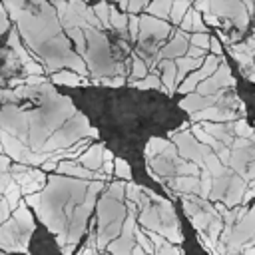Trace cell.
<instances>
[{
    "mask_svg": "<svg viewBox=\"0 0 255 255\" xmlns=\"http://www.w3.org/2000/svg\"><path fill=\"white\" fill-rule=\"evenodd\" d=\"M98 137V129L96 128H90L86 116L74 112L72 116V122L62 126V129L54 131L50 137H46L42 141V145L38 147V151H56V149H62V147H68L72 145L76 139L80 137Z\"/></svg>",
    "mask_w": 255,
    "mask_h": 255,
    "instance_id": "cell-1",
    "label": "cell"
},
{
    "mask_svg": "<svg viewBox=\"0 0 255 255\" xmlns=\"http://www.w3.org/2000/svg\"><path fill=\"white\" fill-rule=\"evenodd\" d=\"M12 179L18 183L20 187V193H34V191H40L46 183V175L42 169H32V165H26V163H10L8 167Z\"/></svg>",
    "mask_w": 255,
    "mask_h": 255,
    "instance_id": "cell-2",
    "label": "cell"
},
{
    "mask_svg": "<svg viewBox=\"0 0 255 255\" xmlns=\"http://www.w3.org/2000/svg\"><path fill=\"white\" fill-rule=\"evenodd\" d=\"M28 241L30 237L24 235L14 219H6L0 223V249L4 251H22L28 253Z\"/></svg>",
    "mask_w": 255,
    "mask_h": 255,
    "instance_id": "cell-3",
    "label": "cell"
},
{
    "mask_svg": "<svg viewBox=\"0 0 255 255\" xmlns=\"http://www.w3.org/2000/svg\"><path fill=\"white\" fill-rule=\"evenodd\" d=\"M191 122H233L237 116V112H233L231 108H223V106H207L203 110L191 112Z\"/></svg>",
    "mask_w": 255,
    "mask_h": 255,
    "instance_id": "cell-4",
    "label": "cell"
},
{
    "mask_svg": "<svg viewBox=\"0 0 255 255\" xmlns=\"http://www.w3.org/2000/svg\"><path fill=\"white\" fill-rule=\"evenodd\" d=\"M223 98V90L215 92V94H209V96H203V94H197V92H189L181 102H179V108H183L185 112H197V110H203L207 106H217L219 100Z\"/></svg>",
    "mask_w": 255,
    "mask_h": 255,
    "instance_id": "cell-5",
    "label": "cell"
},
{
    "mask_svg": "<svg viewBox=\"0 0 255 255\" xmlns=\"http://www.w3.org/2000/svg\"><path fill=\"white\" fill-rule=\"evenodd\" d=\"M151 34H153L155 40H161L163 36L169 34V24H165V22H161V20H155V18H151V16H141V18H139V32H137V36H139L141 42H143V40H147Z\"/></svg>",
    "mask_w": 255,
    "mask_h": 255,
    "instance_id": "cell-6",
    "label": "cell"
},
{
    "mask_svg": "<svg viewBox=\"0 0 255 255\" xmlns=\"http://www.w3.org/2000/svg\"><path fill=\"white\" fill-rule=\"evenodd\" d=\"M249 187V181H245L241 175L237 173H231L229 177V183H227V189H225V195H223V205L225 207H235L241 203V197H243V191Z\"/></svg>",
    "mask_w": 255,
    "mask_h": 255,
    "instance_id": "cell-7",
    "label": "cell"
},
{
    "mask_svg": "<svg viewBox=\"0 0 255 255\" xmlns=\"http://www.w3.org/2000/svg\"><path fill=\"white\" fill-rule=\"evenodd\" d=\"M104 143H90L78 157H76V161L80 163V165H84L86 169H92V171H96V169H100V165H102V153H104Z\"/></svg>",
    "mask_w": 255,
    "mask_h": 255,
    "instance_id": "cell-8",
    "label": "cell"
},
{
    "mask_svg": "<svg viewBox=\"0 0 255 255\" xmlns=\"http://www.w3.org/2000/svg\"><path fill=\"white\" fill-rule=\"evenodd\" d=\"M135 221H137L139 225H143V229L157 231V233L161 235L163 225H161V219H159V213H157V205H149V207H145V209L137 211Z\"/></svg>",
    "mask_w": 255,
    "mask_h": 255,
    "instance_id": "cell-9",
    "label": "cell"
},
{
    "mask_svg": "<svg viewBox=\"0 0 255 255\" xmlns=\"http://www.w3.org/2000/svg\"><path fill=\"white\" fill-rule=\"evenodd\" d=\"M185 48H187V34L183 32V30H179L177 34H175V38L163 48V50H159V54H157V60H161V58H177V56H183L185 54Z\"/></svg>",
    "mask_w": 255,
    "mask_h": 255,
    "instance_id": "cell-10",
    "label": "cell"
},
{
    "mask_svg": "<svg viewBox=\"0 0 255 255\" xmlns=\"http://www.w3.org/2000/svg\"><path fill=\"white\" fill-rule=\"evenodd\" d=\"M56 171L58 173H64V175H74V177H80V179H94V171L92 169H86L76 159L58 161L56 163Z\"/></svg>",
    "mask_w": 255,
    "mask_h": 255,
    "instance_id": "cell-11",
    "label": "cell"
},
{
    "mask_svg": "<svg viewBox=\"0 0 255 255\" xmlns=\"http://www.w3.org/2000/svg\"><path fill=\"white\" fill-rule=\"evenodd\" d=\"M157 66L163 70V76H161V86H165L163 90L167 94H173L175 92V74H177L175 62L171 58H161V62L157 60Z\"/></svg>",
    "mask_w": 255,
    "mask_h": 255,
    "instance_id": "cell-12",
    "label": "cell"
},
{
    "mask_svg": "<svg viewBox=\"0 0 255 255\" xmlns=\"http://www.w3.org/2000/svg\"><path fill=\"white\" fill-rule=\"evenodd\" d=\"M201 60H203V58H189V56H177V58H173L175 68H177V74H175V88H177V84H179L191 70H195V68L201 66Z\"/></svg>",
    "mask_w": 255,
    "mask_h": 255,
    "instance_id": "cell-13",
    "label": "cell"
},
{
    "mask_svg": "<svg viewBox=\"0 0 255 255\" xmlns=\"http://www.w3.org/2000/svg\"><path fill=\"white\" fill-rule=\"evenodd\" d=\"M52 82H54V84L72 86V88H76V86H88V84H92V82H88L86 78L78 76L76 72H56V74H52Z\"/></svg>",
    "mask_w": 255,
    "mask_h": 255,
    "instance_id": "cell-14",
    "label": "cell"
},
{
    "mask_svg": "<svg viewBox=\"0 0 255 255\" xmlns=\"http://www.w3.org/2000/svg\"><path fill=\"white\" fill-rule=\"evenodd\" d=\"M2 197L6 199V203H8V207H10V211L12 209H16V205L20 203V197H22V193H20V187H18V183L12 179L6 187H4V191H2Z\"/></svg>",
    "mask_w": 255,
    "mask_h": 255,
    "instance_id": "cell-15",
    "label": "cell"
},
{
    "mask_svg": "<svg viewBox=\"0 0 255 255\" xmlns=\"http://www.w3.org/2000/svg\"><path fill=\"white\" fill-rule=\"evenodd\" d=\"M8 44H10V48L16 52V56H18V60H20L22 64H26V62L32 60V58L28 56V52L22 48V44H20V36H18V32H16V28L10 30V40H8Z\"/></svg>",
    "mask_w": 255,
    "mask_h": 255,
    "instance_id": "cell-16",
    "label": "cell"
},
{
    "mask_svg": "<svg viewBox=\"0 0 255 255\" xmlns=\"http://www.w3.org/2000/svg\"><path fill=\"white\" fill-rule=\"evenodd\" d=\"M133 88H139V90H149V88H157V90H163L161 86V80L155 76V74H145L143 78L139 80H131L129 82Z\"/></svg>",
    "mask_w": 255,
    "mask_h": 255,
    "instance_id": "cell-17",
    "label": "cell"
},
{
    "mask_svg": "<svg viewBox=\"0 0 255 255\" xmlns=\"http://www.w3.org/2000/svg\"><path fill=\"white\" fill-rule=\"evenodd\" d=\"M189 8V0H171V6H169V20L173 24H179L181 16L185 14V10Z\"/></svg>",
    "mask_w": 255,
    "mask_h": 255,
    "instance_id": "cell-18",
    "label": "cell"
},
{
    "mask_svg": "<svg viewBox=\"0 0 255 255\" xmlns=\"http://www.w3.org/2000/svg\"><path fill=\"white\" fill-rule=\"evenodd\" d=\"M169 6H171V0H153L147 6V12L149 16H159L161 20H165L169 16Z\"/></svg>",
    "mask_w": 255,
    "mask_h": 255,
    "instance_id": "cell-19",
    "label": "cell"
},
{
    "mask_svg": "<svg viewBox=\"0 0 255 255\" xmlns=\"http://www.w3.org/2000/svg\"><path fill=\"white\" fill-rule=\"evenodd\" d=\"M167 143H169V139H165V137H151V139L145 143V159H147V157H153V155H157V153H161V151L167 147Z\"/></svg>",
    "mask_w": 255,
    "mask_h": 255,
    "instance_id": "cell-20",
    "label": "cell"
},
{
    "mask_svg": "<svg viewBox=\"0 0 255 255\" xmlns=\"http://www.w3.org/2000/svg\"><path fill=\"white\" fill-rule=\"evenodd\" d=\"M213 217H215L213 213H209V211H205V209H199V211L193 213L189 219H191V223H193V227H195L197 231H205V227L209 225V221H211Z\"/></svg>",
    "mask_w": 255,
    "mask_h": 255,
    "instance_id": "cell-21",
    "label": "cell"
},
{
    "mask_svg": "<svg viewBox=\"0 0 255 255\" xmlns=\"http://www.w3.org/2000/svg\"><path fill=\"white\" fill-rule=\"evenodd\" d=\"M108 22H110V28H116V30H126L128 16H126V14H120L116 8H108Z\"/></svg>",
    "mask_w": 255,
    "mask_h": 255,
    "instance_id": "cell-22",
    "label": "cell"
},
{
    "mask_svg": "<svg viewBox=\"0 0 255 255\" xmlns=\"http://www.w3.org/2000/svg\"><path fill=\"white\" fill-rule=\"evenodd\" d=\"M231 128H233V135H239V137H249V139H253V129H251V126L241 118H235L233 122H231Z\"/></svg>",
    "mask_w": 255,
    "mask_h": 255,
    "instance_id": "cell-23",
    "label": "cell"
},
{
    "mask_svg": "<svg viewBox=\"0 0 255 255\" xmlns=\"http://www.w3.org/2000/svg\"><path fill=\"white\" fill-rule=\"evenodd\" d=\"M68 32V36H72V40L76 42V48H78V52L82 54V56H86V34H84V28H68L66 30Z\"/></svg>",
    "mask_w": 255,
    "mask_h": 255,
    "instance_id": "cell-24",
    "label": "cell"
},
{
    "mask_svg": "<svg viewBox=\"0 0 255 255\" xmlns=\"http://www.w3.org/2000/svg\"><path fill=\"white\" fill-rule=\"evenodd\" d=\"M133 241L145 251V253H149V255H153V243L149 241V237L145 235V231L143 229H139L137 225H135V229H133Z\"/></svg>",
    "mask_w": 255,
    "mask_h": 255,
    "instance_id": "cell-25",
    "label": "cell"
},
{
    "mask_svg": "<svg viewBox=\"0 0 255 255\" xmlns=\"http://www.w3.org/2000/svg\"><path fill=\"white\" fill-rule=\"evenodd\" d=\"M114 173L120 177V179H124V181H128V179H131V167L128 165V161L126 159H116L114 161Z\"/></svg>",
    "mask_w": 255,
    "mask_h": 255,
    "instance_id": "cell-26",
    "label": "cell"
},
{
    "mask_svg": "<svg viewBox=\"0 0 255 255\" xmlns=\"http://www.w3.org/2000/svg\"><path fill=\"white\" fill-rule=\"evenodd\" d=\"M108 8H110V4L106 2V0H102V2H98L92 10H94V14L98 16V20L102 22V26L104 28H110V22H108Z\"/></svg>",
    "mask_w": 255,
    "mask_h": 255,
    "instance_id": "cell-27",
    "label": "cell"
},
{
    "mask_svg": "<svg viewBox=\"0 0 255 255\" xmlns=\"http://www.w3.org/2000/svg\"><path fill=\"white\" fill-rule=\"evenodd\" d=\"M153 255H183V251H181L179 247H175L173 243L163 241L161 245L153 247Z\"/></svg>",
    "mask_w": 255,
    "mask_h": 255,
    "instance_id": "cell-28",
    "label": "cell"
},
{
    "mask_svg": "<svg viewBox=\"0 0 255 255\" xmlns=\"http://www.w3.org/2000/svg\"><path fill=\"white\" fill-rule=\"evenodd\" d=\"M189 42H191L193 46H197V48L207 50V48H209V34H207V32H193L191 38H189Z\"/></svg>",
    "mask_w": 255,
    "mask_h": 255,
    "instance_id": "cell-29",
    "label": "cell"
},
{
    "mask_svg": "<svg viewBox=\"0 0 255 255\" xmlns=\"http://www.w3.org/2000/svg\"><path fill=\"white\" fill-rule=\"evenodd\" d=\"M145 74H147V66H145V62H143L141 58L133 56V70H131L133 80H139V78H143Z\"/></svg>",
    "mask_w": 255,
    "mask_h": 255,
    "instance_id": "cell-30",
    "label": "cell"
},
{
    "mask_svg": "<svg viewBox=\"0 0 255 255\" xmlns=\"http://www.w3.org/2000/svg\"><path fill=\"white\" fill-rule=\"evenodd\" d=\"M124 183H126L124 179L114 181L106 193H108V195H112V197H116V199H122V201H124Z\"/></svg>",
    "mask_w": 255,
    "mask_h": 255,
    "instance_id": "cell-31",
    "label": "cell"
},
{
    "mask_svg": "<svg viewBox=\"0 0 255 255\" xmlns=\"http://www.w3.org/2000/svg\"><path fill=\"white\" fill-rule=\"evenodd\" d=\"M191 22H193V8H187L185 14H183L181 20H179L181 30H183V32H189V30H191Z\"/></svg>",
    "mask_w": 255,
    "mask_h": 255,
    "instance_id": "cell-32",
    "label": "cell"
},
{
    "mask_svg": "<svg viewBox=\"0 0 255 255\" xmlns=\"http://www.w3.org/2000/svg\"><path fill=\"white\" fill-rule=\"evenodd\" d=\"M126 28H129V34H131V38H137V32H139V18H137L135 14H131V16L128 18V24H126Z\"/></svg>",
    "mask_w": 255,
    "mask_h": 255,
    "instance_id": "cell-33",
    "label": "cell"
},
{
    "mask_svg": "<svg viewBox=\"0 0 255 255\" xmlns=\"http://www.w3.org/2000/svg\"><path fill=\"white\" fill-rule=\"evenodd\" d=\"M98 84H104V86H110V88H120L126 84V80L122 76H116V78H102L98 80Z\"/></svg>",
    "mask_w": 255,
    "mask_h": 255,
    "instance_id": "cell-34",
    "label": "cell"
},
{
    "mask_svg": "<svg viewBox=\"0 0 255 255\" xmlns=\"http://www.w3.org/2000/svg\"><path fill=\"white\" fill-rule=\"evenodd\" d=\"M191 30L193 32H205V24L201 20V14L197 10H193V22H191Z\"/></svg>",
    "mask_w": 255,
    "mask_h": 255,
    "instance_id": "cell-35",
    "label": "cell"
},
{
    "mask_svg": "<svg viewBox=\"0 0 255 255\" xmlns=\"http://www.w3.org/2000/svg\"><path fill=\"white\" fill-rule=\"evenodd\" d=\"M203 54H205V50H203V48H197V46H193V44L185 48V56H189V58H205Z\"/></svg>",
    "mask_w": 255,
    "mask_h": 255,
    "instance_id": "cell-36",
    "label": "cell"
},
{
    "mask_svg": "<svg viewBox=\"0 0 255 255\" xmlns=\"http://www.w3.org/2000/svg\"><path fill=\"white\" fill-rule=\"evenodd\" d=\"M10 28V22H8V16H6V10L4 6L0 4V34H4L6 30Z\"/></svg>",
    "mask_w": 255,
    "mask_h": 255,
    "instance_id": "cell-37",
    "label": "cell"
},
{
    "mask_svg": "<svg viewBox=\"0 0 255 255\" xmlns=\"http://www.w3.org/2000/svg\"><path fill=\"white\" fill-rule=\"evenodd\" d=\"M209 48H211V52H213L215 56H221V54H223V48H221V42H219L217 38H211V36H209Z\"/></svg>",
    "mask_w": 255,
    "mask_h": 255,
    "instance_id": "cell-38",
    "label": "cell"
},
{
    "mask_svg": "<svg viewBox=\"0 0 255 255\" xmlns=\"http://www.w3.org/2000/svg\"><path fill=\"white\" fill-rule=\"evenodd\" d=\"M203 24H211V26H219V18L215 16V14H211V12H203Z\"/></svg>",
    "mask_w": 255,
    "mask_h": 255,
    "instance_id": "cell-39",
    "label": "cell"
},
{
    "mask_svg": "<svg viewBox=\"0 0 255 255\" xmlns=\"http://www.w3.org/2000/svg\"><path fill=\"white\" fill-rule=\"evenodd\" d=\"M193 10H197V12H209V0H193Z\"/></svg>",
    "mask_w": 255,
    "mask_h": 255,
    "instance_id": "cell-40",
    "label": "cell"
},
{
    "mask_svg": "<svg viewBox=\"0 0 255 255\" xmlns=\"http://www.w3.org/2000/svg\"><path fill=\"white\" fill-rule=\"evenodd\" d=\"M10 181H12V175H10V171H0V193L4 191V187H6Z\"/></svg>",
    "mask_w": 255,
    "mask_h": 255,
    "instance_id": "cell-41",
    "label": "cell"
},
{
    "mask_svg": "<svg viewBox=\"0 0 255 255\" xmlns=\"http://www.w3.org/2000/svg\"><path fill=\"white\" fill-rule=\"evenodd\" d=\"M4 6L12 8V10H20L24 6V0H4Z\"/></svg>",
    "mask_w": 255,
    "mask_h": 255,
    "instance_id": "cell-42",
    "label": "cell"
},
{
    "mask_svg": "<svg viewBox=\"0 0 255 255\" xmlns=\"http://www.w3.org/2000/svg\"><path fill=\"white\" fill-rule=\"evenodd\" d=\"M74 249H76V243H66V245H62V255H72Z\"/></svg>",
    "mask_w": 255,
    "mask_h": 255,
    "instance_id": "cell-43",
    "label": "cell"
},
{
    "mask_svg": "<svg viewBox=\"0 0 255 255\" xmlns=\"http://www.w3.org/2000/svg\"><path fill=\"white\" fill-rule=\"evenodd\" d=\"M129 255H147V253H145V251H143V249H141V247H139L137 243H133V247H131Z\"/></svg>",
    "mask_w": 255,
    "mask_h": 255,
    "instance_id": "cell-44",
    "label": "cell"
},
{
    "mask_svg": "<svg viewBox=\"0 0 255 255\" xmlns=\"http://www.w3.org/2000/svg\"><path fill=\"white\" fill-rule=\"evenodd\" d=\"M114 2H118L122 8H128V2H129V0H114Z\"/></svg>",
    "mask_w": 255,
    "mask_h": 255,
    "instance_id": "cell-45",
    "label": "cell"
},
{
    "mask_svg": "<svg viewBox=\"0 0 255 255\" xmlns=\"http://www.w3.org/2000/svg\"><path fill=\"white\" fill-rule=\"evenodd\" d=\"M30 2H32V4H38V6H40V4H44L46 0H30Z\"/></svg>",
    "mask_w": 255,
    "mask_h": 255,
    "instance_id": "cell-46",
    "label": "cell"
},
{
    "mask_svg": "<svg viewBox=\"0 0 255 255\" xmlns=\"http://www.w3.org/2000/svg\"><path fill=\"white\" fill-rule=\"evenodd\" d=\"M0 255H8V253H2V251H0Z\"/></svg>",
    "mask_w": 255,
    "mask_h": 255,
    "instance_id": "cell-47",
    "label": "cell"
},
{
    "mask_svg": "<svg viewBox=\"0 0 255 255\" xmlns=\"http://www.w3.org/2000/svg\"><path fill=\"white\" fill-rule=\"evenodd\" d=\"M0 151H2V143H0Z\"/></svg>",
    "mask_w": 255,
    "mask_h": 255,
    "instance_id": "cell-48",
    "label": "cell"
}]
</instances>
